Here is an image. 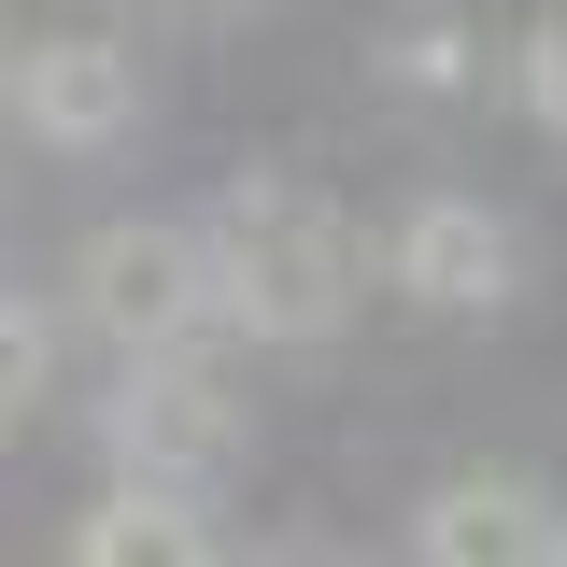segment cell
Here are the masks:
<instances>
[{
    "mask_svg": "<svg viewBox=\"0 0 567 567\" xmlns=\"http://www.w3.org/2000/svg\"><path fill=\"white\" fill-rule=\"evenodd\" d=\"M14 128L29 142H71V156H100V142L142 128V71L100 43V29H43V43H14Z\"/></svg>",
    "mask_w": 567,
    "mask_h": 567,
    "instance_id": "cell-4",
    "label": "cell"
},
{
    "mask_svg": "<svg viewBox=\"0 0 567 567\" xmlns=\"http://www.w3.org/2000/svg\"><path fill=\"white\" fill-rule=\"evenodd\" d=\"M511 71H525V114H539V128L567 142V14H554V29H539V43H525Z\"/></svg>",
    "mask_w": 567,
    "mask_h": 567,
    "instance_id": "cell-9",
    "label": "cell"
},
{
    "mask_svg": "<svg viewBox=\"0 0 567 567\" xmlns=\"http://www.w3.org/2000/svg\"><path fill=\"white\" fill-rule=\"evenodd\" d=\"M199 539H213V525L185 511V483H128V496H100V511L71 525V554H85V567H185Z\"/></svg>",
    "mask_w": 567,
    "mask_h": 567,
    "instance_id": "cell-7",
    "label": "cell"
},
{
    "mask_svg": "<svg viewBox=\"0 0 567 567\" xmlns=\"http://www.w3.org/2000/svg\"><path fill=\"white\" fill-rule=\"evenodd\" d=\"M511 270H525V256H511V227H496L483 199H425L412 227H398V284H412L425 312H496Z\"/></svg>",
    "mask_w": 567,
    "mask_h": 567,
    "instance_id": "cell-5",
    "label": "cell"
},
{
    "mask_svg": "<svg viewBox=\"0 0 567 567\" xmlns=\"http://www.w3.org/2000/svg\"><path fill=\"white\" fill-rule=\"evenodd\" d=\"M398 71H412V85H468V29H412Z\"/></svg>",
    "mask_w": 567,
    "mask_h": 567,
    "instance_id": "cell-10",
    "label": "cell"
},
{
    "mask_svg": "<svg viewBox=\"0 0 567 567\" xmlns=\"http://www.w3.org/2000/svg\"><path fill=\"white\" fill-rule=\"evenodd\" d=\"M171 14H213V0H171Z\"/></svg>",
    "mask_w": 567,
    "mask_h": 567,
    "instance_id": "cell-11",
    "label": "cell"
},
{
    "mask_svg": "<svg viewBox=\"0 0 567 567\" xmlns=\"http://www.w3.org/2000/svg\"><path fill=\"white\" fill-rule=\"evenodd\" d=\"M71 284H85V327L128 341V354H185V341L213 327V241L156 227V213L100 227V241L71 256Z\"/></svg>",
    "mask_w": 567,
    "mask_h": 567,
    "instance_id": "cell-2",
    "label": "cell"
},
{
    "mask_svg": "<svg viewBox=\"0 0 567 567\" xmlns=\"http://www.w3.org/2000/svg\"><path fill=\"white\" fill-rule=\"evenodd\" d=\"M341 298H354V256L312 185H241L227 199V227H213V327L227 341H327Z\"/></svg>",
    "mask_w": 567,
    "mask_h": 567,
    "instance_id": "cell-1",
    "label": "cell"
},
{
    "mask_svg": "<svg viewBox=\"0 0 567 567\" xmlns=\"http://www.w3.org/2000/svg\"><path fill=\"white\" fill-rule=\"evenodd\" d=\"M412 554H440V567H511V554H554V525H539L525 483H440L412 511Z\"/></svg>",
    "mask_w": 567,
    "mask_h": 567,
    "instance_id": "cell-6",
    "label": "cell"
},
{
    "mask_svg": "<svg viewBox=\"0 0 567 567\" xmlns=\"http://www.w3.org/2000/svg\"><path fill=\"white\" fill-rule=\"evenodd\" d=\"M100 440H114L128 483H213L241 454V412H227V383H199L185 354H142L128 383L100 398Z\"/></svg>",
    "mask_w": 567,
    "mask_h": 567,
    "instance_id": "cell-3",
    "label": "cell"
},
{
    "mask_svg": "<svg viewBox=\"0 0 567 567\" xmlns=\"http://www.w3.org/2000/svg\"><path fill=\"white\" fill-rule=\"evenodd\" d=\"M29 398H43V298L0 312V412H29Z\"/></svg>",
    "mask_w": 567,
    "mask_h": 567,
    "instance_id": "cell-8",
    "label": "cell"
}]
</instances>
